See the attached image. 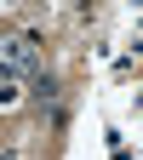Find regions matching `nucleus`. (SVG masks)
<instances>
[{
    "label": "nucleus",
    "mask_w": 143,
    "mask_h": 160,
    "mask_svg": "<svg viewBox=\"0 0 143 160\" xmlns=\"http://www.w3.org/2000/svg\"><path fill=\"white\" fill-rule=\"evenodd\" d=\"M0 69L6 74H34V40H6L0 46Z\"/></svg>",
    "instance_id": "obj_1"
}]
</instances>
